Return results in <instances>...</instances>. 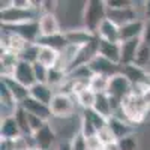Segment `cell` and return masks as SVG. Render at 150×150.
I'll use <instances>...</instances> for the list:
<instances>
[{
    "mask_svg": "<svg viewBox=\"0 0 150 150\" xmlns=\"http://www.w3.org/2000/svg\"><path fill=\"white\" fill-rule=\"evenodd\" d=\"M107 126L108 129L112 132L114 138L119 141L125 137H128L131 134H134V128H132V123H129L126 119H123L120 116H111L107 120Z\"/></svg>",
    "mask_w": 150,
    "mask_h": 150,
    "instance_id": "cell-10",
    "label": "cell"
},
{
    "mask_svg": "<svg viewBox=\"0 0 150 150\" xmlns=\"http://www.w3.org/2000/svg\"><path fill=\"white\" fill-rule=\"evenodd\" d=\"M54 95H56V90L45 83H36L35 86L30 87V98L36 99V101H39L45 105L51 104Z\"/></svg>",
    "mask_w": 150,
    "mask_h": 150,
    "instance_id": "cell-20",
    "label": "cell"
},
{
    "mask_svg": "<svg viewBox=\"0 0 150 150\" xmlns=\"http://www.w3.org/2000/svg\"><path fill=\"white\" fill-rule=\"evenodd\" d=\"M60 59V51L51 48V47H45V45H39V51H38V63L44 65L45 68L51 69L56 68Z\"/></svg>",
    "mask_w": 150,
    "mask_h": 150,
    "instance_id": "cell-22",
    "label": "cell"
},
{
    "mask_svg": "<svg viewBox=\"0 0 150 150\" xmlns=\"http://www.w3.org/2000/svg\"><path fill=\"white\" fill-rule=\"evenodd\" d=\"M83 27L92 33H98L101 24L108 18V8L105 0H87L81 12Z\"/></svg>",
    "mask_w": 150,
    "mask_h": 150,
    "instance_id": "cell-1",
    "label": "cell"
},
{
    "mask_svg": "<svg viewBox=\"0 0 150 150\" xmlns=\"http://www.w3.org/2000/svg\"><path fill=\"white\" fill-rule=\"evenodd\" d=\"M14 117H15V120H17V123H18V126H20L23 135H24V137H32L33 134H32L30 125H29V112L24 110L23 107L18 105L17 110H15V112H14Z\"/></svg>",
    "mask_w": 150,
    "mask_h": 150,
    "instance_id": "cell-28",
    "label": "cell"
},
{
    "mask_svg": "<svg viewBox=\"0 0 150 150\" xmlns=\"http://www.w3.org/2000/svg\"><path fill=\"white\" fill-rule=\"evenodd\" d=\"M102 147H104V144L98 138V135L87 138V149L89 150H102Z\"/></svg>",
    "mask_w": 150,
    "mask_h": 150,
    "instance_id": "cell-39",
    "label": "cell"
},
{
    "mask_svg": "<svg viewBox=\"0 0 150 150\" xmlns=\"http://www.w3.org/2000/svg\"><path fill=\"white\" fill-rule=\"evenodd\" d=\"M33 71H35V78H36V83H45L48 81V68H45L44 65L41 63H33Z\"/></svg>",
    "mask_w": 150,
    "mask_h": 150,
    "instance_id": "cell-36",
    "label": "cell"
},
{
    "mask_svg": "<svg viewBox=\"0 0 150 150\" xmlns=\"http://www.w3.org/2000/svg\"><path fill=\"white\" fill-rule=\"evenodd\" d=\"M57 2H51V0H42L41 2V15L42 14H56L57 9Z\"/></svg>",
    "mask_w": 150,
    "mask_h": 150,
    "instance_id": "cell-38",
    "label": "cell"
},
{
    "mask_svg": "<svg viewBox=\"0 0 150 150\" xmlns=\"http://www.w3.org/2000/svg\"><path fill=\"white\" fill-rule=\"evenodd\" d=\"M149 110L150 108L147 107V104L144 102V99L141 96L131 93L122 101V110L119 116L126 119L132 125H138L144 122Z\"/></svg>",
    "mask_w": 150,
    "mask_h": 150,
    "instance_id": "cell-2",
    "label": "cell"
},
{
    "mask_svg": "<svg viewBox=\"0 0 150 150\" xmlns=\"http://www.w3.org/2000/svg\"><path fill=\"white\" fill-rule=\"evenodd\" d=\"M143 84H146L147 87H150V71H147L146 78H144V83H143Z\"/></svg>",
    "mask_w": 150,
    "mask_h": 150,
    "instance_id": "cell-45",
    "label": "cell"
},
{
    "mask_svg": "<svg viewBox=\"0 0 150 150\" xmlns=\"http://www.w3.org/2000/svg\"><path fill=\"white\" fill-rule=\"evenodd\" d=\"M122 74L126 75L132 84H140V83H144L147 71L135 65H128V66H122Z\"/></svg>",
    "mask_w": 150,
    "mask_h": 150,
    "instance_id": "cell-27",
    "label": "cell"
},
{
    "mask_svg": "<svg viewBox=\"0 0 150 150\" xmlns=\"http://www.w3.org/2000/svg\"><path fill=\"white\" fill-rule=\"evenodd\" d=\"M143 30H144V18H138V20H134L128 24H125V26L120 27V42L141 38Z\"/></svg>",
    "mask_w": 150,
    "mask_h": 150,
    "instance_id": "cell-18",
    "label": "cell"
},
{
    "mask_svg": "<svg viewBox=\"0 0 150 150\" xmlns=\"http://www.w3.org/2000/svg\"><path fill=\"white\" fill-rule=\"evenodd\" d=\"M141 41H143L144 45H149L150 47V18L144 20V30H143Z\"/></svg>",
    "mask_w": 150,
    "mask_h": 150,
    "instance_id": "cell-40",
    "label": "cell"
},
{
    "mask_svg": "<svg viewBox=\"0 0 150 150\" xmlns=\"http://www.w3.org/2000/svg\"><path fill=\"white\" fill-rule=\"evenodd\" d=\"M39 21V20H38ZM38 21H32V23H26V24H21V26H2L5 29H8L9 32L15 33L18 36H21L23 39H26L29 44H36L38 39H39V24Z\"/></svg>",
    "mask_w": 150,
    "mask_h": 150,
    "instance_id": "cell-8",
    "label": "cell"
},
{
    "mask_svg": "<svg viewBox=\"0 0 150 150\" xmlns=\"http://www.w3.org/2000/svg\"><path fill=\"white\" fill-rule=\"evenodd\" d=\"M141 45H143L141 38L120 42V48H122V63H120V65H122V66L134 65L135 56H137V53H138V50H140Z\"/></svg>",
    "mask_w": 150,
    "mask_h": 150,
    "instance_id": "cell-16",
    "label": "cell"
},
{
    "mask_svg": "<svg viewBox=\"0 0 150 150\" xmlns=\"http://www.w3.org/2000/svg\"><path fill=\"white\" fill-rule=\"evenodd\" d=\"M38 45H45V47H51L57 51H62V50H65L69 44L66 41V36H65V32L63 33H59V35H54V36H48V38H41L38 39L36 42Z\"/></svg>",
    "mask_w": 150,
    "mask_h": 150,
    "instance_id": "cell-23",
    "label": "cell"
},
{
    "mask_svg": "<svg viewBox=\"0 0 150 150\" xmlns=\"http://www.w3.org/2000/svg\"><path fill=\"white\" fill-rule=\"evenodd\" d=\"M80 132L86 137V138H90V137H95L98 134V129L95 125L84 116H81V120H80Z\"/></svg>",
    "mask_w": 150,
    "mask_h": 150,
    "instance_id": "cell-32",
    "label": "cell"
},
{
    "mask_svg": "<svg viewBox=\"0 0 150 150\" xmlns=\"http://www.w3.org/2000/svg\"><path fill=\"white\" fill-rule=\"evenodd\" d=\"M65 36H66V41L69 45H75V47H84L87 44H90L92 41L96 39V35L86 30L84 27L81 29H71V30H66L65 32Z\"/></svg>",
    "mask_w": 150,
    "mask_h": 150,
    "instance_id": "cell-15",
    "label": "cell"
},
{
    "mask_svg": "<svg viewBox=\"0 0 150 150\" xmlns=\"http://www.w3.org/2000/svg\"><path fill=\"white\" fill-rule=\"evenodd\" d=\"M93 110L96 112H99L102 117H105L107 120L112 116V105H111V99L107 93H102V95H98L96 96V102H95V107Z\"/></svg>",
    "mask_w": 150,
    "mask_h": 150,
    "instance_id": "cell-24",
    "label": "cell"
},
{
    "mask_svg": "<svg viewBox=\"0 0 150 150\" xmlns=\"http://www.w3.org/2000/svg\"><path fill=\"white\" fill-rule=\"evenodd\" d=\"M68 80V72L63 71V69H60V68H51L48 71V81L47 84L48 86H51L54 90H57L59 87H62L65 84V81Z\"/></svg>",
    "mask_w": 150,
    "mask_h": 150,
    "instance_id": "cell-26",
    "label": "cell"
},
{
    "mask_svg": "<svg viewBox=\"0 0 150 150\" xmlns=\"http://www.w3.org/2000/svg\"><path fill=\"white\" fill-rule=\"evenodd\" d=\"M20 107H23L24 110L29 112V114H33V116H36V117L45 120V122H50V120L53 119L50 105H45V104L36 101V99H33V98H30V96H29Z\"/></svg>",
    "mask_w": 150,
    "mask_h": 150,
    "instance_id": "cell-14",
    "label": "cell"
},
{
    "mask_svg": "<svg viewBox=\"0 0 150 150\" xmlns=\"http://www.w3.org/2000/svg\"><path fill=\"white\" fill-rule=\"evenodd\" d=\"M131 93H132V83L129 81V78L125 74L119 72L116 75H112V77H110L107 95L111 99H114V101L122 104L123 99L129 96Z\"/></svg>",
    "mask_w": 150,
    "mask_h": 150,
    "instance_id": "cell-5",
    "label": "cell"
},
{
    "mask_svg": "<svg viewBox=\"0 0 150 150\" xmlns=\"http://www.w3.org/2000/svg\"><path fill=\"white\" fill-rule=\"evenodd\" d=\"M69 143H71L72 150H89L87 149V138L80 131L74 134V137L69 140Z\"/></svg>",
    "mask_w": 150,
    "mask_h": 150,
    "instance_id": "cell-35",
    "label": "cell"
},
{
    "mask_svg": "<svg viewBox=\"0 0 150 150\" xmlns=\"http://www.w3.org/2000/svg\"><path fill=\"white\" fill-rule=\"evenodd\" d=\"M54 150H72V147L69 141H62V143H57Z\"/></svg>",
    "mask_w": 150,
    "mask_h": 150,
    "instance_id": "cell-42",
    "label": "cell"
},
{
    "mask_svg": "<svg viewBox=\"0 0 150 150\" xmlns=\"http://www.w3.org/2000/svg\"><path fill=\"white\" fill-rule=\"evenodd\" d=\"M56 132L51 126V123H47L44 128H41L39 131H36L32 135L33 144L38 150H54L56 149Z\"/></svg>",
    "mask_w": 150,
    "mask_h": 150,
    "instance_id": "cell-6",
    "label": "cell"
},
{
    "mask_svg": "<svg viewBox=\"0 0 150 150\" xmlns=\"http://www.w3.org/2000/svg\"><path fill=\"white\" fill-rule=\"evenodd\" d=\"M98 138L101 140V143L105 146V144H108V143H112V141H117L116 138H114V135H112V132L108 129V126H105L104 129H101L98 134Z\"/></svg>",
    "mask_w": 150,
    "mask_h": 150,
    "instance_id": "cell-37",
    "label": "cell"
},
{
    "mask_svg": "<svg viewBox=\"0 0 150 150\" xmlns=\"http://www.w3.org/2000/svg\"><path fill=\"white\" fill-rule=\"evenodd\" d=\"M75 104H77V101L74 96L56 92L51 104H50V110H51L54 119H69L75 111Z\"/></svg>",
    "mask_w": 150,
    "mask_h": 150,
    "instance_id": "cell-4",
    "label": "cell"
},
{
    "mask_svg": "<svg viewBox=\"0 0 150 150\" xmlns=\"http://www.w3.org/2000/svg\"><path fill=\"white\" fill-rule=\"evenodd\" d=\"M12 78L15 81L21 83L23 86L26 87H30L36 84V78H35V71H33V63L30 62H26V60H20L18 65L14 71V75H12Z\"/></svg>",
    "mask_w": 150,
    "mask_h": 150,
    "instance_id": "cell-9",
    "label": "cell"
},
{
    "mask_svg": "<svg viewBox=\"0 0 150 150\" xmlns=\"http://www.w3.org/2000/svg\"><path fill=\"white\" fill-rule=\"evenodd\" d=\"M141 98L144 99V102H146V104H147V107L150 108V87H147L146 92L141 95Z\"/></svg>",
    "mask_w": 150,
    "mask_h": 150,
    "instance_id": "cell-43",
    "label": "cell"
},
{
    "mask_svg": "<svg viewBox=\"0 0 150 150\" xmlns=\"http://www.w3.org/2000/svg\"><path fill=\"white\" fill-rule=\"evenodd\" d=\"M41 17V12L36 9H20L12 6L6 11H0V20H2V26H21L26 23L38 21Z\"/></svg>",
    "mask_w": 150,
    "mask_h": 150,
    "instance_id": "cell-3",
    "label": "cell"
},
{
    "mask_svg": "<svg viewBox=\"0 0 150 150\" xmlns=\"http://www.w3.org/2000/svg\"><path fill=\"white\" fill-rule=\"evenodd\" d=\"M119 144H120V150H138V137L134 134L125 137V138L119 140Z\"/></svg>",
    "mask_w": 150,
    "mask_h": 150,
    "instance_id": "cell-33",
    "label": "cell"
},
{
    "mask_svg": "<svg viewBox=\"0 0 150 150\" xmlns=\"http://www.w3.org/2000/svg\"><path fill=\"white\" fill-rule=\"evenodd\" d=\"M20 56L12 53V51H6V50H2V56H0V66H2V78H9L14 75V71L20 62Z\"/></svg>",
    "mask_w": 150,
    "mask_h": 150,
    "instance_id": "cell-19",
    "label": "cell"
},
{
    "mask_svg": "<svg viewBox=\"0 0 150 150\" xmlns=\"http://www.w3.org/2000/svg\"><path fill=\"white\" fill-rule=\"evenodd\" d=\"M89 69L92 74H99V75H105V77H112L119 72H122V66L120 65H116L112 62L104 59L102 56H96L89 65Z\"/></svg>",
    "mask_w": 150,
    "mask_h": 150,
    "instance_id": "cell-7",
    "label": "cell"
},
{
    "mask_svg": "<svg viewBox=\"0 0 150 150\" xmlns=\"http://www.w3.org/2000/svg\"><path fill=\"white\" fill-rule=\"evenodd\" d=\"M96 36L107 42H120V26H117L114 21L107 18L101 24V27L98 29Z\"/></svg>",
    "mask_w": 150,
    "mask_h": 150,
    "instance_id": "cell-17",
    "label": "cell"
},
{
    "mask_svg": "<svg viewBox=\"0 0 150 150\" xmlns=\"http://www.w3.org/2000/svg\"><path fill=\"white\" fill-rule=\"evenodd\" d=\"M108 83H110V77L93 74L89 80V89L96 95H102V93H107L108 90Z\"/></svg>",
    "mask_w": 150,
    "mask_h": 150,
    "instance_id": "cell-25",
    "label": "cell"
},
{
    "mask_svg": "<svg viewBox=\"0 0 150 150\" xmlns=\"http://www.w3.org/2000/svg\"><path fill=\"white\" fill-rule=\"evenodd\" d=\"M102 150H120V144L119 141H112V143H108L102 147Z\"/></svg>",
    "mask_w": 150,
    "mask_h": 150,
    "instance_id": "cell-41",
    "label": "cell"
},
{
    "mask_svg": "<svg viewBox=\"0 0 150 150\" xmlns=\"http://www.w3.org/2000/svg\"><path fill=\"white\" fill-rule=\"evenodd\" d=\"M81 116H84V117L89 119V120L95 125V126H96L98 132L107 126V119H105V117H102L101 114H99V112H96L93 108H90V110H83Z\"/></svg>",
    "mask_w": 150,
    "mask_h": 150,
    "instance_id": "cell-31",
    "label": "cell"
},
{
    "mask_svg": "<svg viewBox=\"0 0 150 150\" xmlns=\"http://www.w3.org/2000/svg\"><path fill=\"white\" fill-rule=\"evenodd\" d=\"M98 54L102 56L104 59L112 62L116 65L122 63V48L120 42H107L99 39V47H98ZM122 66V65H120Z\"/></svg>",
    "mask_w": 150,
    "mask_h": 150,
    "instance_id": "cell-13",
    "label": "cell"
},
{
    "mask_svg": "<svg viewBox=\"0 0 150 150\" xmlns=\"http://www.w3.org/2000/svg\"><path fill=\"white\" fill-rule=\"evenodd\" d=\"M2 80L6 83L8 89H9L12 98H14V101L17 102V105H21V104L30 96V89H29V87L23 86V84L18 83V81H15L12 77H9V78H2Z\"/></svg>",
    "mask_w": 150,
    "mask_h": 150,
    "instance_id": "cell-21",
    "label": "cell"
},
{
    "mask_svg": "<svg viewBox=\"0 0 150 150\" xmlns=\"http://www.w3.org/2000/svg\"><path fill=\"white\" fill-rule=\"evenodd\" d=\"M20 137H23V132L18 126L14 114L2 117V122H0V138L5 141H15Z\"/></svg>",
    "mask_w": 150,
    "mask_h": 150,
    "instance_id": "cell-12",
    "label": "cell"
},
{
    "mask_svg": "<svg viewBox=\"0 0 150 150\" xmlns=\"http://www.w3.org/2000/svg\"><path fill=\"white\" fill-rule=\"evenodd\" d=\"M134 65L147 71V68H149V65H150V47H149V45H144V44H143V45L140 47L138 53H137V56H135Z\"/></svg>",
    "mask_w": 150,
    "mask_h": 150,
    "instance_id": "cell-30",
    "label": "cell"
},
{
    "mask_svg": "<svg viewBox=\"0 0 150 150\" xmlns=\"http://www.w3.org/2000/svg\"><path fill=\"white\" fill-rule=\"evenodd\" d=\"M96 93H93L90 89H86L84 92H81L80 95L75 96V101L77 104L83 108V110H90L95 107V102H96Z\"/></svg>",
    "mask_w": 150,
    "mask_h": 150,
    "instance_id": "cell-29",
    "label": "cell"
},
{
    "mask_svg": "<svg viewBox=\"0 0 150 150\" xmlns=\"http://www.w3.org/2000/svg\"><path fill=\"white\" fill-rule=\"evenodd\" d=\"M38 24H39V35H41V38H48V36H54V35H59V33H63L56 14H42L39 17Z\"/></svg>",
    "mask_w": 150,
    "mask_h": 150,
    "instance_id": "cell-11",
    "label": "cell"
},
{
    "mask_svg": "<svg viewBox=\"0 0 150 150\" xmlns=\"http://www.w3.org/2000/svg\"><path fill=\"white\" fill-rule=\"evenodd\" d=\"M150 18V0L144 2V20Z\"/></svg>",
    "mask_w": 150,
    "mask_h": 150,
    "instance_id": "cell-44",
    "label": "cell"
},
{
    "mask_svg": "<svg viewBox=\"0 0 150 150\" xmlns=\"http://www.w3.org/2000/svg\"><path fill=\"white\" fill-rule=\"evenodd\" d=\"M105 5L111 11H120V9H129L135 6L132 0H105Z\"/></svg>",
    "mask_w": 150,
    "mask_h": 150,
    "instance_id": "cell-34",
    "label": "cell"
}]
</instances>
